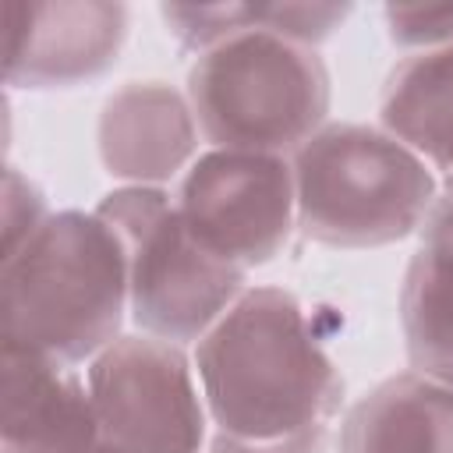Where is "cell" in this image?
Instances as JSON below:
<instances>
[{
	"mask_svg": "<svg viewBox=\"0 0 453 453\" xmlns=\"http://www.w3.org/2000/svg\"><path fill=\"white\" fill-rule=\"evenodd\" d=\"M209 453H322L343 403V375L301 301L248 287L195 343Z\"/></svg>",
	"mask_w": 453,
	"mask_h": 453,
	"instance_id": "1",
	"label": "cell"
},
{
	"mask_svg": "<svg viewBox=\"0 0 453 453\" xmlns=\"http://www.w3.org/2000/svg\"><path fill=\"white\" fill-rule=\"evenodd\" d=\"M4 347L64 365L92 361L124 326L127 255L99 212L64 209L11 255L0 273Z\"/></svg>",
	"mask_w": 453,
	"mask_h": 453,
	"instance_id": "2",
	"label": "cell"
},
{
	"mask_svg": "<svg viewBox=\"0 0 453 453\" xmlns=\"http://www.w3.org/2000/svg\"><path fill=\"white\" fill-rule=\"evenodd\" d=\"M297 230L329 248H382L428 223L435 170L382 127L326 124L294 152Z\"/></svg>",
	"mask_w": 453,
	"mask_h": 453,
	"instance_id": "3",
	"label": "cell"
},
{
	"mask_svg": "<svg viewBox=\"0 0 453 453\" xmlns=\"http://www.w3.org/2000/svg\"><path fill=\"white\" fill-rule=\"evenodd\" d=\"M329 99L326 60L265 28H248L198 53L188 71V103L212 149L297 152L326 127Z\"/></svg>",
	"mask_w": 453,
	"mask_h": 453,
	"instance_id": "4",
	"label": "cell"
},
{
	"mask_svg": "<svg viewBox=\"0 0 453 453\" xmlns=\"http://www.w3.org/2000/svg\"><path fill=\"white\" fill-rule=\"evenodd\" d=\"M96 212L127 255V304L145 336L198 343L248 290V273L212 255L163 188H113Z\"/></svg>",
	"mask_w": 453,
	"mask_h": 453,
	"instance_id": "5",
	"label": "cell"
},
{
	"mask_svg": "<svg viewBox=\"0 0 453 453\" xmlns=\"http://www.w3.org/2000/svg\"><path fill=\"white\" fill-rule=\"evenodd\" d=\"M103 453H202L209 414L195 361L159 336H117L85 375Z\"/></svg>",
	"mask_w": 453,
	"mask_h": 453,
	"instance_id": "6",
	"label": "cell"
},
{
	"mask_svg": "<svg viewBox=\"0 0 453 453\" xmlns=\"http://www.w3.org/2000/svg\"><path fill=\"white\" fill-rule=\"evenodd\" d=\"M177 209L212 255L248 273L273 262L297 226L294 163L273 152L209 149L180 177Z\"/></svg>",
	"mask_w": 453,
	"mask_h": 453,
	"instance_id": "7",
	"label": "cell"
},
{
	"mask_svg": "<svg viewBox=\"0 0 453 453\" xmlns=\"http://www.w3.org/2000/svg\"><path fill=\"white\" fill-rule=\"evenodd\" d=\"M127 39V7L110 0L7 4L4 81L11 88H74L103 78Z\"/></svg>",
	"mask_w": 453,
	"mask_h": 453,
	"instance_id": "8",
	"label": "cell"
},
{
	"mask_svg": "<svg viewBox=\"0 0 453 453\" xmlns=\"http://www.w3.org/2000/svg\"><path fill=\"white\" fill-rule=\"evenodd\" d=\"M0 453H99V421L74 365L4 347Z\"/></svg>",
	"mask_w": 453,
	"mask_h": 453,
	"instance_id": "9",
	"label": "cell"
},
{
	"mask_svg": "<svg viewBox=\"0 0 453 453\" xmlns=\"http://www.w3.org/2000/svg\"><path fill=\"white\" fill-rule=\"evenodd\" d=\"M198 124L184 92L166 81H127L99 113V159L127 188L173 180L198 149Z\"/></svg>",
	"mask_w": 453,
	"mask_h": 453,
	"instance_id": "10",
	"label": "cell"
},
{
	"mask_svg": "<svg viewBox=\"0 0 453 453\" xmlns=\"http://www.w3.org/2000/svg\"><path fill=\"white\" fill-rule=\"evenodd\" d=\"M340 453H453V386L421 372L382 379L343 414Z\"/></svg>",
	"mask_w": 453,
	"mask_h": 453,
	"instance_id": "11",
	"label": "cell"
},
{
	"mask_svg": "<svg viewBox=\"0 0 453 453\" xmlns=\"http://www.w3.org/2000/svg\"><path fill=\"white\" fill-rule=\"evenodd\" d=\"M379 120L432 170L453 173V42L407 53L386 74Z\"/></svg>",
	"mask_w": 453,
	"mask_h": 453,
	"instance_id": "12",
	"label": "cell"
},
{
	"mask_svg": "<svg viewBox=\"0 0 453 453\" xmlns=\"http://www.w3.org/2000/svg\"><path fill=\"white\" fill-rule=\"evenodd\" d=\"M400 326L411 372L453 386V223L428 216L400 287Z\"/></svg>",
	"mask_w": 453,
	"mask_h": 453,
	"instance_id": "13",
	"label": "cell"
},
{
	"mask_svg": "<svg viewBox=\"0 0 453 453\" xmlns=\"http://www.w3.org/2000/svg\"><path fill=\"white\" fill-rule=\"evenodd\" d=\"M159 14L170 35L195 53L255 28V4H163Z\"/></svg>",
	"mask_w": 453,
	"mask_h": 453,
	"instance_id": "14",
	"label": "cell"
},
{
	"mask_svg": "<svg viewBox=\"0 0 453 453\" xmlns=\"http://www.w3.org/2000/svg\"><path fill=\"white\" fill-rule=\"evenodd\" d=\"M350 14V4H255V28L311 46L333 35Z\"/></svg>",
	"mask_w": 453,
	"mask_h": 453,
	"instance_id": "15",
	"label": "cell"
},
{
	"mask_svg": "<svg viewBox=\"0 0 453 453\" xmlns=\"http://www.w3.org/2000/svg\"><path fill=\"white\" fill-rule=\"evenodd\" d=\"M389 39L403 50H439L453 42V4H389Z\"/></svg>",
	"mask_w": 453,
	"mask_h": 453,
	"instance_id": "16",
	"label": "cell"
},
{
	"mask_svg": "<svg viewBox=\"0 0 453 453\" xmlns=\"http://www.w3.org/2000/svg\"><path fill=\"white\" fill-rule=\"evenodd\" d=\"M46 219H50V209H46L42 191L28 177H21L14 166H7V177H4V255L18 251Z\"/></svg>",
	"mask_w": 453,
	"mask_h": 453,
	"instance_id": "17",
	"label": "cell"
},
{
	"mask_svg": "<svg viewBox=\"0 0 453 453\" xmlns=\"http://www.w3.org/2000/svg\"><path fill=\"white\" fill-rule=\"evenodd\" d=\"M432 216H439V219H446V223H453V173L446 177V191L439 195V202H435V209H432Z\"/></svg>",
	"mask_w": 453,
	"mask_h": 453,
	"instance_id": "18",
	"label": "cell"
},
{
	"mask_svg": "<svg viewBox=\"0 0 453 453\" xmlns=\"http://www.w3.org/2000/svg\"><path fill=\"white\" fill-rule=\"evenodd\" d=\"M99 453H103V449H99Z\"/></svg>",
	"mask_w": 453,
	"mask_h": 453,
	"instance_id": "19",
	"label": "cell"
}]
</instances>
